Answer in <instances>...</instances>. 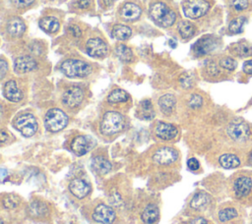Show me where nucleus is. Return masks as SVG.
I'll return each mask as SVG.
<instances>
[{
    "mask_svg": "<svg viewBox=\"0 0 252 224\" xmlns=\"http://www.w3.org/2000/svg\"><path fill=\"white\" fill-rule=\"evenodd\" d=\"M216 47V42L215 39L212 37H203L200 40H198L194 46H193V51L195 55L197 56H202L210 51H212Z\"/></svg>",
    "mask_w": 252,
    "mask_h": 224,
    "instance_id": "17",
    "label": "nucleus"
},
{
    "mask_svg": "<svg viewBox=\"0 0 252 224\" xmlns=\"http://www.w3.org/2000/svg\"><path fill=\"white\" fill-rule=\"evenodd\" d=\"M177 29H178L179 34L183 38H189L195 32V27L191 23H189L188 21H180L178 23Z\"/></svg>",
    "mask_w": 252,
    "mask_h": 224,
    "instance_id": "29",
    "label": "nucleus"
},
{
    "mask_svg": "<svg viewBox=\"0 0 252 224\" xmlns=\"http://www.w3.org/2000/svg\"><path fill=\"white\" fill-rule=\"evenodd\" d=\"M68 29H69L70 33H71L74 37H80V36H81V29H80V28H79L78 26L72 25V26L69 27Z\"/></svg>",
    "mask_w": 252,
    "mask_h": 224,
    "instance_id": "42",
    "label": "nucleus"
},
{
    "mask_svg": "<svg viewBox=\"0 0 252 224\" xmlns=\"http://www.w3.org/2000/svg\"><path fill=\"white\" fill-rule=\"evenodd\" d=\"M91 166L96 173H98L100 175L108 173L112 168L111 163L107 159H105L104 157H101V156L94 157L91 161Z\"/></svg>",
    "mask_w": 252,
    "mask_h": 224,
    "instance_id": "19",
    "label": "nucleus"
},
{
    "mask_svg": "<svg viewBox=\"0 0 252 224\" xmlns=\"http://www.w3.org/2000/svg\"><path fill=\"white\" fill-rule=\"evenodd\" d=\"M159 211L157 205L149 204L142 212L141 218L146 224H153L158 219Z\"/></svg>",
    "mask_w": 252,
    "mask_h": 224,
    "instance_id": "24",
    "label": "nucleus"
},
{
    "mask_svg": "<svg viewBox=\"0 0 252 224\" xmlns=\"http://www.w3.org/2000/svg\"><path fill=\"white\" fill-rule=\"evenodd\" d=\"M232 6L236 11H243L248 7V0H234Z\"/></svg>",
    "mask_w": 252,
    "mask_h": 224,
    "instance_id": "40",
    "label": "nucleus"
},
{
    "mask_svg": "<svg viewBox=\"0 0 252 224\" xmlns=\"http://www.w3.org/2000/svg\"><path fill=\"white\" fill-rule=\"evenodd\" d=\"M18 197L14 195H8L3 199V205L5 208H14L18 205Z\"/></svg>",
    "mask_w": 252,
    "mask_h": 224,
    "instance_id": "37",
    "label": "nucleus"
},
{
    "mask_svg": "<svg viewBox=\"0 0 252 224\" xmlns=\"http://www.w3.org/2000/svg\"><path fill=\"white\" fill-rule=\"evenodd\" d=\"M193 76L190 73H184L180 77V84L184 88H189L193 84Z\"/></svg>",
    "mask_w": 252,
    "mask_h": 224,
    "instance_id": "38",
    "label": "nucleus"
},
{
    "mask_svg": "<svg viewBox=\"0 0 252 224\" xmlns=\"http://www.w3.org/2000/svg\"><path fill=\"white\" fill-rule=\"evenodd\" d=\"M248 162H249V164L252 166V150L250 151V153H249V155H248Z\"/></svg>",
    "mask_w": 252,
    "mask_h": 224,
    "instance_id": "52",
    "label": "nucleus"
},
{
    "mask_svg": "<svg viewBox=\"0 0 252 224\" xmlns=\"http://www.w3.org/2000/svg\"><path fill=\"white\" fill-rule=\"evenodd\" d=\"M124 127L123 116L115 111L106 112L100 122V132L104 135H114L120 132Z\"/></svg>",
    "mask_w": 252,
    "mask_h": 224,
    "instance_id": "3",
    "label": "nucleus"
},
{
    "mask_svg": "<svg viewBox=\"0 0 252 224\" xmlns=\"http://www.w3.org/2000/svg\"><path fill=\"white\" fill-rule=\"evenodd\" d=\"M139 114H140V118L144 120H152L155 117V111H154L152 102L150 100H143L140 103Z\"/></svg>",
    "mask_w": 252,
    "mask_h": 224,
    "instance_id": "28",
    "label": "nucleus"
},
{
    "mask_svg": "<svg viewBox=\"0 0 252 224\" xmlns=\"http://www.w3.org/2000/svg\"><path fill=\"white\" fill-rule=\"evenodd\" d=\"M84 98V91L79 86L69 87L62 96L63 103L68 107H77L81 104Z\"/></svg>",
    "mask_w": 252,
    "mask_h": 224,
    "instance_id": "10",
    "label": "nucleus"
},
{
    "mask_svg": "<svg viewBox=\"0 0 252 224\" xmlns=\"http://www.w3.org/2000/svg\"><path fill=\"white\" fill-rule=\"evenodd\" d=\"M219 162H220V166L225 169L237 168L241 164L240 158L236 154H233V153H224V154L220 155L219 158Z\"/></svg>",
    "mask_w": 252,
    "mask_h": 224,
    "instance_id": "22",
    "label": "nucleus"
},
{
    "mask_svg": "<svg viewBox=\"0 0 252 224\" xmlns=\"http://www.w3.org/2000/svg\"><path fill=\"white\" fill-rule=\"evenodd\" d=\"M232 192L238 200L244 202L252 201V172L244 171L234 178L232 183Z\"/></svg>",
    "mask_w": 252,
    "mask_h": 224,
    "instance_id": "1",
    "label": "nucleus"
},
{
    "mask_svg": "<svg viewBox=\"0 0 252 224\" xmlns=\"http://www.w3.org/2000/svg\"><path fill=\"white\" fill-rule=\"evenodd\" d=\"M29 211L31 215L33 216H42L47 212V206L40 201H33L30 204Z\"/></svg>",
    "mask_w": 252,
    "mask_h": 224,
    "instance_id": "33",
    "label": "nucleus"
},
{
    "mask_svg": "<svg viewBox=\"0 0 252 224\" xmlns=\"http://www.w3.org/2000/svg\"><path fill=\"white\" fill-rule=\"evenodd\" d=\"M68 124V117L61 109H49L44 117L45 128L49 132H58L63 130Z\"/></svg>",
    "mask_w": 252,
    "mask_h": 224,
    "instance_id": "5",
    "label": "nucleus"
},
{
    "mask_svg": "<svg viewBox=\"0 0 252 224\" xmlns=\"http://www.w3.org/2000/svg\"><path fill=\"white\" fill-rule=\"evenodd\" d=\"M150 16L157 25L162 28L170 27L176 20L175 13L162 2H157L152 5Z\"/></svg>",
    "mask_w": 252,
    "mask_h": 224,
    "instance_id": "2",
    "label": "nucleus"
},
{
    "mask_svg": "<svg viewBox=\"0 0 252 224\" xmlns=\"http://www.w3.org/2000/svg\"><path fill=\"white\" fill-rule=\"evenodd\" d=\"M78 6L81 8V9H86L90 6V0H80L78 2Z\"/></svg>",
    "mask_w": 252,
    "mask_h": 224,
    "instance_id": "48",
    "label": "nucleus"
},
{
    "mask_svg": "<svg viewBox=\"0 0 252 224\" xmlns=\"http://www.w3.org/2000/svg\"><path fill=\"white\" fill-rule=\"evenodd\" d=\"M132 30L125 25H115L112 28V36L117 40H125L130 37Z\"/></svg>",
    "mask_w": 252,
    "mask_h": 224,
    "instance_id": "27",
    "label": "nucleus"
},
{
    "mask_svg": "<svg viewBox=\"0 0 252 224\" xmlns=\"http://www.w3.org/2000/svg\"><path fill=\"white\" fill-rule=\"evenodd\" d=\"M226 133L228 137L236 142H244L250 138V128L249 126L242 121H233L231 122L227 129Z\"/></svg>",
    "mask_w": 252,
    "mask_h": 224,
    "instance_id": "7",
    "label": "nucleus"
},
{
    "mask_svg": "<svg viewBox=\"0 0 252 224\" xmlns=\"http://www.w3.org/2000/svg\"><path fill=\"white\" fill-rule=\"evenodd\" d=\"M142 13L141 8L134 3H126L121 9V16L125 20L133 21L140 17Z\"/></svg>",
    "mask_w": 252,
    "mask_h": 224,
    "instance_id": "21",
    "label": "nucleus"
},
{
    "mask_svg": "<svg viewBox=\"0 0 252 224\" xmlns=\"http://www.w3.org/2000/svg\"><path fill=\"white\" fill-rule=\"evenodd\" d=\"M25 29H26L25 24L19 18H13L7 24V31L12 36H20V35H22L24 33Z\"/></svg>",
    "mask_w": 252,
    "mask_h": 224,
    "instance_id": "23",
    "label": "nucleus"
},
{
    "mask_svg": "<svg viewBox=\"0 0 252 224\" xmlns=\"http://www.w3.org/2000/svg\"><path fill=\"white\" fill-rule=\"evenodd\" d=\"M203 103V98L199 94L191 95L189 99V106L191 108H199Z\"/></svg>",
    "mask_w": 252,
    "mask_h": 224,
    "instance_id": "39",
    "label": "nucleus"
},
{
    "mask_svg": "<svg viewBox=\"0 0 252 224\" xmlns=\"http://www.w3.org/2000/svg\"><path fill=\"white\" fill-rule=\"evenodd\" d=\"M207 69H208V73H209L211 76H217V75H219V73H220V71H219V69H218V67L216 66L215 63H210Z\"/></svg>",
    "mask_w": 252,
    "mask_h": 224,
    "instance_id": "43",
    "label": "nucleus"
},
{
    "mask_svg": "<svg viewBox=\"0 0 252 224\" xmlns=\"http://www.w3.org/2000/svg\"><path fill=\"white\" fill-rule=\"evenodd\" d=\"M115 51H116L117 56H118L122 61H125V62H130V61H132V59H133V53H132V50H131L128 46H126V45H124V44H120V45H118V46L116 47Z\"/></svg>",
    "mask_w": 252,
    "mask_h": 224,
    "instance_id": "34",
    "label": "nucleus"
},
{
    "mask_svg": "<svg viewBox=\"0 0 252 224\" xmlns=\"http://www.w3.org/2000/svg\"><path fill=\"white\" fill-rule=\"evenodd\" d=\"M238 216V212L234 207H225L219 211V219L221 222H226Z\"/></svg>",
    "mask_w": 252,
    "mask_h": 224,
    "instance_id": "32",
    "label": "nucleus"
},
{
    "mask_svg": "<svg viewBox=\"0 0 252 224\" xmlns=\"http://www.w3.org/2000/svg\"><path fill=\"white\" fill-rule=\"evenodd\" d=\"M243 72L248 75H252V60H248L243 64Z\"/></svg>",
    "mask_w": 252,
    "mask_h": 224,
    "instance_id": "44",
    "label": "nucleus"
},
{
    "mask_svg": "<svg viewBox=\"0 0 252 224\" xmlns=\"http://www.w3.org/2000/svg\"><path fill=\"white\" fill-rule=\"evenodd\" d=\"M189 224H211V223L203 217H197V218H194Z\"/></svg>",
    "mask_w": 252,
    "mask_h": 224,
    "instance_id": "46",
    "label": "nucleus"
},
{
    "mask_svg": "<svg viewBox=\"0 0 252 224\" xmlns=\"http://www.w3.org/2000/svg\"><path fill=\"white\" fill-rule=\"evenodd\" d=\"M4 94L5 97L12 102H18L23 98V93L15 81H8L5 84Z\"/></svg>",
    "mask_w": 252,
    "mask_h": 224,
    "instance_id": "18",
    "label": "nucleus"
},
{
    "mask_svg": "<svg viewBox=\"0 0 252 224\" xmlns=\"http://www.w3.org/2000/svg\"><path fill=\"white\" fill-rule=\"evenodd\" d=\"M91 147H92V140L90 139V137H86V136L76 137L71 143L72 150L78 155H83L87 153L91 149Z\"/></svg>",
    "mask_w": 252,
    "mask_h": 224,
    "instance_id": "14",
    "label": "nucleus"
},
{
    "mask_svg": "<svg viewBox=\"0 0 252 224\" xmlns=\"http://www.w3.org/2000/svg\"><path fill=\"white\" fill-rule=\"evenodd\" d=\"M86 50L90 56L99 58L105 56L107 53V45L102 39L98 37L91 38L87 42Z\"/></svg>",
    "mask_w": 252,
    "mask_h": 224,
    "instance_id": "12",
    "label": "nucleus"
},
{
    "mask_svg": "<svg viewBox=\"0 0 252 224\" xmlns=\"http://www.w3.org/2000/svg\"><path fill=\"white\" fill-rule=\"evenodd\" d=\"M0 75H1V79H3L7 73V70H8V65L7 63L4 61V60H1L0 61Z\"/></svg>",
    "mask_w": 252,
    "mask_h": 224,
    "instance_id": "45",
    "label": "nucleus"
},
{
    "mask_svg": "<svg viewBox=\"0 0 252 224\" xmlns=\"http://www.w3.org/2000/svg\"><path fill=\"white\" fill-rule=\"evenodd\" d=\"M69 189H70V192L72 193V195L78 198H84L90 193L89 185L85 181H83L82 179H79V178L73 179L70 182Z\"/></svg>",
    "mask_w": 252,
    "mask_h": 224,
    "instance_id": "16",
    "label": "nucleus"
},
{
    "mask_svg": "<svg viewBox=\"0 0 252 224\" xmlns=\"http://www.w3.org/2000/svg\"><path fill=\"white\" fill-rule=\"evenodd\" d=\"M156 135L161 140H169L177 136V129L171 124L159 122L156 127Z\"/></svg>",
    "mask_w": 252,
    "mask_h": 224,
    "instance_id": "15",
    "label": "nucleus"
},
{
    "mask_svg": "<svg viewBox=\"0 0 252 224\" xmlns=\"http://www.w3.org/2000/svg\"><path fill=\"white\" fill-rule=\"evenodd\" d=\"M178 158V152L171 147H161L156 151L153 156V160L160 165H168L176 161Z\"/></svg>",
    "mask_w": 252,
    "mask_h": 224,
    "instance_id": "9",
    "label": "nucleus"
},
{
    "mask_svg": "<svg viewBox=\"0 0 252 224\" xmlns=\"http://www.w3.org/2000/svg\"><path fill=\"white\" fill-rule=\"evenodd\" d=\"M128 99V94L125 90L117 88L112 90L108 96H107V100L110 103H118V102H125Z\"/></svg>",
    "mask_w": 252,
    "mask_h": 224,
    "instance_id": "31",
    "label": "nucleus"
},
{
    "mask_svg": "<svg viewBox=\"0 0 252 224\" xmlns=\"http://www.w3.org/2000/svg\"><path fill=\"white\" fill-rule=\"evenodd\" d=\"M210 202V196L205 192H199L194 195L191 199L190 206L194 209H202L206 207Z\"/></svg>",
    "mask_w": 252,
    "mask_h": 224,
    "instance_id": "25",
    "label": "nucleus"
},
{
    "mask_svg": "<svg viewBox=\"0 0 252 224\" xmlns=\"http://www.w3.org/2000/svg\"><path fill=\"white\" fill-rule=\"evenodd\" d=\"M245 22H246V18L242 17V16L233 19L229 23V26H228L229 31L232 32V33H239V32H241L242 29H243V26H244Z\"/></svg>",
    "mask_w": 252,
    "mask_h": 224,
    "instance_id": "35",
    "label": "nucleus"
},
{
    "mask_svg": "<svg viewBox=\"0 0 252 224\" xmlns=\"http://www.w3.org/2000/svg\"><path fill=\"white\" fill-rule=\"evenodd\" d=\"M168 44H169L172 48H174V47H176L177 42H176V40H175V39H170V40L168 41Z\"/></svg>",
    "mask_w": 252,
    "mask_h": 224,
    "instance_id": "50",
    "label": "nucleus"
},
{
    "mask_svg": "<svg viewBox=\"0 0 252 224\" xmlns=\"http://www.w3.org/2000/svg\"><path fill=\"white\" fill-rule=\"evenodd\" d=\"M251 224H252V223H251Z\"/></svg>",
    "mask_w": 252,
    "mask_h": 224,
    "instance_id": "54",
    "label": "nucleus"
},
{
    "mask_svg": "<svg viewBox=\"0 0 252 224\" xmlns=\"http://www.w3.org/2000/svg\"><path fill=\"white\" fill-rule=\"evenodd\" d=\"M115 212L114 210L105 204H99L95 207L93 218L99 223L102 224H111L115 219Z\"/></svg>",
    "mask_w": 252,
    "mask_h": 224,
    "instance_id": "11",
    "label": "nucleus"
},
{
    "mask_svg": "<svg viewBox=\"0 0 252 224\" xmlns=\"http://www.w3.org/2000/svg\"><path fill=\"white\" fill-rule=\"evenodd\" d=\"M51 1H55V0H51Z\"/></svg>",
    "mask_w": 252,
    "mask_h": 224,
    "instance_id": "53",
    "label": "nucleus"
},
{
    "mask_svg": "<svg viewBox=\"0 0 252 224\" xmlns=\"http://www.w3.org/2000/svg\"><path fill=\"white\" fill-rule=\"evenodd\" d=\"M210 8L205 0H186L183 3V13L190 19H198L204 16Z\"/></svg>",
    "mask_w": 252,
    "mask_h": 224,
    "instance_id": "8",
    "label": "nucleus"
},
{
    "mask_svg": "<svg viewBox=\"0 0 252 224\" xmlns=\"http://www.w3.org/2000/svg\"><path fill=\"white\" fill-rule=\"evenodd\" d=\"M220 66L225 70H228V71H233L236 66H237V63L236 61L231 58V57H224L222 59H220Z\"/></svg>",
    "mask_w": 252,
    "mask_h": 224,
    "instance_id": "36",
    "label": "nucleus"
},
{
    "mask_svg": "<svg viewBox=\"0 0 252 224\" xmlns=\"http://www.w3.org/2000/svg\"><path fill=\"white\" fill-rule=\"evenodd\" d=\"M15 128L25 137H32L37 130V122L31 113L20 115L15 120Z\"/></svg>",
    "mask_w": 252,
    "mask_h": 224,
    "instance_id": "6",
    "label": "nucleus"
},
{
    "mask_svg": "<svg viewBox=\"0 0 252 224\" xmlns=\"http://www.w3.org/2000/svg\"><path fill=\"white\" fill-rule=\"evenodd\" d=\"M175 104H176V98L174 95H172L170 93L163 94L158 99L159 108H160L161 112L166 115H169L172 113V111L175 107Z\"/></svg>",
    "mask_w": 252,
    "mask_h": 224,
    "instance_id": "20",
    "label": "nucleus"
},
{
    "mask_svg": "<svg viewBox=\"0 0 252 224\" xmlns=\"http://www.w3.org/2000/svg\"><path fill=\"white\" fill-rule=\"evenodd\" d=\"M39 27L46 32L52 33L58 30L59 22L54 17H45L39 21Z\"/></svg>",
    "mask_w": 252,
    "mask_h": 224,
    "instance_id": "26",
    "label": "nucleus"
},
{
    "mask_svg": "<svg viewBox=\"0 0 252 224\" xmlns=\"http://www.w3.org/2000/svg\"><path fill=\"white\" fill-rule=\"evenodd\" d=\"M14 3L18 6H21V7H25V6H29L31 5L33 0H13Z\"/></svg>",
    "mask_w": 252,
    "mask_h": 224,
    "instance_id": "47",
    "label": "nucleus"
},
{
    "mask_svg": "<svg viewBox=\"0 0 252 224\" xmlns=\"http://www.w3.org/2000/svg\"><path fill=\"white\" fill-rule=\"evenodd\" d=\"M232 52L239 57L252 56V46L247 43L240 42L232 46Z\"/></svg>",
    "mask_w": 252,
    "mask_h": 224,
    "instance_id": "30",
    "label": "nucleus"
},
{
    "mask_svg": "<svg viewBox=\"0 0 252 224\" xmlns=\"http://www.w3.org/2000/svg\"><path fill=\"white\" fill-rule=\"evenodd\" d=\"M114 1H116V0H103L104 4H105V5H107V6L111 5V4H112Z\"/></svg>",
    "mask_w": 252,
    "mask_h": 224,
    "instance_id": "51",
    "label": "nucleus"
},
{
    "mask_svg": "<svg viewBox=\"0 0 252 224\" xmlns=\"http://www.w3.org/2000/svg\"><path fill=\"white\" fill-rule=\"evenodd\" d=\"M8 140V135L5 133V131H1V142H5Z\"/></svg>",
    "mask_w": 252,
    "mask_h": 224,
    "instance_id": "49",
    "label": "nucleus"
},
{
    "mask_svg": "<svg viewBox=\"0 0 252 224\" xmlns=\"http://www.w3.org/2000/svg\"><path fill=\"white\" fill-rule=\"evenodd\" d=\"M60 68L63 74L69 78H84L92 71V68L88 63L78 59L65 60Z\"/></svg>",
    "mask_w": 252,
    "mask_h": 224,
    "instance_id": "4",
    "label": "nucleus"
},
{
    "mask_svg": "<svg viewBox=\"0 0 252 224\" xmlns=\"http://www.w3.org/2000/svg\"><path fill=\"white\" fill-rule=\"evenodd\" d=\"M36 67H37V64H36L35 60L33 58H32L31 56L18 57L14 63L15 71L20 74L29 73L31 71H33L34 69H36Z\"/></svg>",
    "mask_w": 252,
    "mask_h": 224,
    "instance_id": "13",
    "label": "nucleus"
},
{
    "mask_svg": "<svg viewBox=\"0 0 252 224\" xmlns=\"http://www.w3.org/2000/svg\"><path fill=\"white\" fill-rule=\"evenodd\" d=\"M187 165H188V168L192 171H196L199 169V161L196 159V158H190L187 162Z\"/></svg>",
    "mask_w": 252,
    "mask_h": 224,
    "instance_id": "41",
    "label": "nucleus"
}]
</instances>
